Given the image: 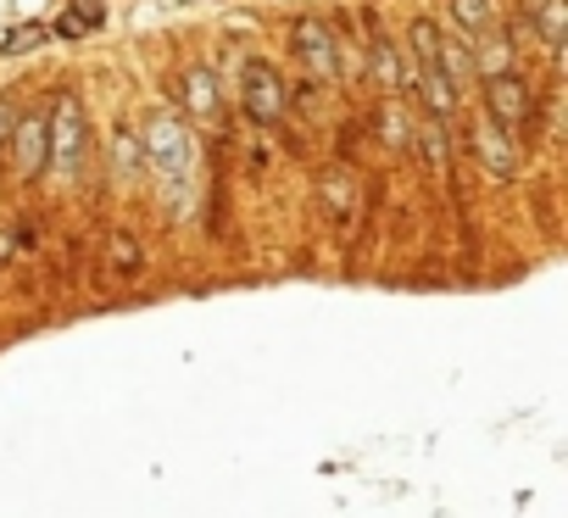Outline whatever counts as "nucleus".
Here are the masks:
<instances>
[{
	"mask_svg": "<svg viewBox=\"0 0 568 518\" xmlns=\"http://www.w3.org/2000/svg\"><path fill=\"white\" fill-rule=\"evenodd\" d=\"M45 140H51V162L62 167V173H79L84 167V112H79V101L73 95H57V106H51V118H45Z\"/></svg>",
	"mask_w": 568,
	"mask_h": 518,
	"instance_id": "nucleus-3",
	"label": "nucleus"
},
{
	"mask_svg": "<svg viewBox=\"0 0 568 518\" xmlns=\"http://www.w3.org/2000/svg\"><path fill=\"white\" fill-rule=\"evenodd\" d=\"M140 162H145V151H140V134H129V129H118V167H129V173H140Z\"/></svg>",
	"mask_w": 568,
	"mask_h": 518,
	"instance_id": "nucleus-16",
	"label": "nucleus"
},
{
	"mask_svg": "<svg viewBox=\"0 0 568 518\" xmlns=\"http://www.w3.org/2000/svg\"><path fill=\"white\" fill-rule=\"evenodd\" d=\"M535 23H540V40L546 51H562V29H568V12H562V0H535Z\"/></svg>",
	"mask_w": 568,
	"mask_h": 518,
	"instance_id": "nucleus-11",
	"label": "nucleus"
},
{
	"mask_svg": "<svg viewBox=\"0 0 568 518\" xmlns=\"http://www.w3.org/2000/svg\"><path fill=\"white\" fill-rule=\"evenodd\" d=\"M179 101L195 123H223V95H217V79H212L206 62H190L179 73Z\"/></svg>",
	"mask_w": 568,
	"mask_h": 518,
	"instance_id": "nucleus-4",
	"label": "nucleus"
},
{
	"mask_svg": "<svg viewBox=\"0 0 568 518\" xmlns=\"http://www.w3.org/2000/svg\"><path fill=\"white\" fill-rule=\"evenodd\" d=\"M296 51H302V62L318 73V79H335L341 73V45H335V29L324 23V18H307V23H296Z\"/></svg>",
	"mask_w": 568,
	"mask_h": 518,
	"instance_id": "nucleus-6",
	"label": "nucleus"
},
{
	"mask_svg": "<svg viewBox=\"0 0 568 518\" xmlns=\"http://www.w3.org/2000/svg\"><path fill=\"white\" fill-rule=\"evenodd\" d=\"M12 151H18V167L34 179L51 167V140H45V118H18L12 129Z\"/></svg>",
	"mask_w": 568,
	"mask_h": 518,
	"instance_id": "nucleus-7",
	"label": "nucleus"
},
{
	"mask_svg": "<svg viewBox=\"0 0 568 518\" xmlns=\"http://www.w3.org/2000/svg\"><path fill=\"white\" fill-rule=\"evenodd\" d=\"M413 145L424 151V162H429V167H440V162H446V145H452V140H446V123H418Z\"/></svg>",
	"mask_w": 568,
	"mask_h": 518,
	"instance_id": "nucleus-14",
	"label": "nucleus"
},
{
	"mask_svg": "<svg viewBox=\"0 0 568 518\" xmlns=\"http://www.w3.org/2000/svg\"><path fill=\"white\" fill-rule=\"evenodd\" d=\"M474 68H479L485 79H496V73H513V45H507V34H485V51L474 57Z\"/></svg>",
	"mask_w": 568,
	"mask_h": 518,
	"instance_id": "nucleus-13",
	"label": "nucleus"
},
{
	"mask_svg": "<svg viewBox=\"0 0 568 518\" xmlns=\"http://www.w3.org/2000/svg\"><path fill=\"white\" fill-rule=\"evenodd\" d=\"M106 263H112V274H134V268H140V245H134V234H112Z\"/></svg>",
	"mask_w": 568,
	"mask_h": 518,
	"instance_id": "nucleus-15",
	"label": "nucleus"
},
{
	"mask_svg": "<svg viewBox=\"0 0 568 518\" xmlns=\"http://www.w3.org/2000/svg\"><path fill=\"white\" fill-rule=\"evenodd\" d=\"M12 129H18V106L0 95V145H12Z\"/></svg>",
	"mask_w": 568,
	"mask_h": 518,
	"instance_id": "nucleus-17",
	"label": "nucleus"
},
{
	"mask_svg": "<svg viewBox=\"0 0 568 518\" xmlns=\"http://www.w3.org/2000/svg\"><path fill=\"white\" fill-rule=\"evenodd\" d=\"M245 118L262 123V129L284 118V84H278V73L267 62H251L245 68Z\"/></svg>",
	"mask_w": 568,
	"mask_h": 518,
	"instance_id": "nucleus-5",
	"label": "nucleus"
},
{
	"mask_svg": "<svg viewBox=\"0 0 568 518\" xmlns=\"http://www.w3.org/2000/svg\"><path fill=\"white\" fill-rule=\"evenodd\" d=\"M140 151H145V162H151L156 173H168V179H179V173L190 167V134H184V123H179L173 112H151V118H145Z\"/></svg>",
	"mask_w": 568,
	"mask_h": 518,
	"instance_id": "nucleus-2",
	"label": "nucleus"
},
{
	"mask_svg": "<svg viewBox=\"0 0 568 518\" xmlns=\"http://www.w3.org/2000/svg\"><path fill=\"white\" fill-rule=\"evenodd\" d=\"M374 79H379V90L413 95V62L402 57V45H390V40H374Z\"/></svg>",
	"mask_w": 568,
	"mask_h": 518,
	"instance_id": "nucleus-10",
	"label": "nucleus"
},
{
	"mask_svg": "<svg viewBox=\"0 0 568 518\" xmlns=\"http://www.w3.org/2000/svg\"><path fill=\"white\" fill-rule=\"evenodd\" d=\"M474 151H479V162L496 173V179H513L518 173V145L485 118V123H474Z\"/></svg>",
	"mask_w": 568,
	"mask_h": 518,
	"instance_id": "nucleus-8",
	"label": "nucleus"
},
{
	"mask_svg": "<svg viewBox=\"0 0 568 518\" xmlns=\"http://www.w3.org/2000/svg\"><path fill=\"white\" fill-rule=\"evenodd\" d=\"M446 12H452V29L479 45L485 34H496V0H446Z\"/></svg>",
	"mask_w": 568,
	"mask_h": 518,
	"instance_id": "nucleus-9",
	"label": "nucleus"
},
{
	"mask_svg": "<svg viewBox=\"0 0 568 518\" xmlns=\"http://www.w3.org/2000/svg\"><path fill=\"white\" fill-rule=\"evenodd\" d=\"M324 201H329V217L346 228V223H352V206H357V184L341 179V173H329V179H324Z\"/></svg>",
	"mask_w": 568,
	"mask_h": 518,
	"instance_id": "nucleus-12",
	"label": "nucleus"
},
{
	"mask_svg": "<svg viewBox=\"0 0 568 518\" xmlns=\"http://www.w3.org/2000/svg\"><path fill=\"white\" fill-rule=\"evenodd\" d=\"M485 118H490L507 140H518V134H524V123L535 118L529 79H518V73H496V79H485Z\"/></svg>",
	"mask_w": 568,
	"mask_h": 518,
	"instance_id": "nucleus-1",
	"label": "nucleus"
}]
</instances>
